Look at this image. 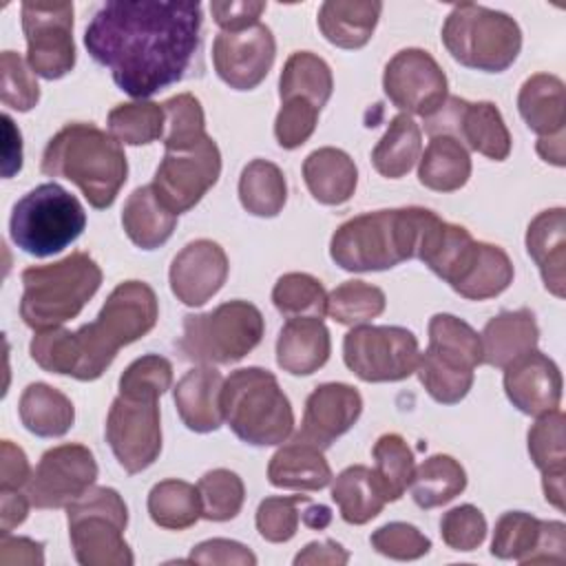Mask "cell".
<instances>
[{"label":"cell","mask_w":566,"mask_h":566,"mask_svg":"<svg viewBox=\"0 0 566 566\" xmlns=\"http://www.w3.org/2000/svg\"><path fill=\"white\" fill-rule=\"evenodd\" d=\"M478 365H482L480 334L453 314H433L429 347L416 367L424 391L440 405H455L469 394Z\"/></svg>","instance_id":"cell-8"},{"label":"cell","mask_w":566,"mask_h":566,"mask_svg":"<svg viewBox=\"0 0 566 566\" xmlns=\"http://www.w3.org/2000/svg\"><path fill=\"white\" fill-rule=\"evenodd\" d=\"M380 11L378 0H327L318 9V29L338 49H360L371 40Z\"/></svg>","instance_id":"cell-30"},{"label":"cell","mask_w":566,"mask_h":566,"mask_svg":"<svg viewBox=\"0 0 566 566\" xmlns=\"http://www.w3.org/2000/svg\"><path fill=\"white\" fill-rule=\"evenodd\" d=\"M303 179L318 203L340 206L352 199L358 184V170L345 150L323 146L305 157Z\"/></svg>","instance_id":"cell-28"},{"label":"cell","mask_w":566,"mask_h":566,"mask_svg":"<svg viewBox=\"0 0 566 566\" xmlns=\"http://www.w3.org/2000/svg\"><path fill=\"white\" fill-rule=\"evenodd\" d=\"M469 177V150L451 135H431L418 159V181L436 192H453L460 190Z\"/></svg>","instance_id":"cell-33"},{"label":"cell","mask_w":566,"mask_h":566,"mask_svg":"<svg viewBox=\"0 0 566 566\" xmlns=\"http://www.w3.org/2000/svg\"><path fill=\"white\" fill-rule=\"evenodd\" d=\"M382 91L394 106L422 119L436 115L449 97L447 75L424 49H402L385 66Z\"/></svg>","instance_id":"cell-16"},{"label":"cell","mask_w":566,"mask_h":566,"mask_svg":"<svg viewBox=\"0 0 566 566\" xmlns=\"http://www.w3.org/2000/svg\"><path fill=\"white\" fill-rule=\"evenodd\" d=\"M71 548L82 566H130L135 562L124 539L128 509L111 486H91L66 506Z\"/></svg>","instance_id":"cell-11"},{"label":"cell","mask_w":566,"mask_h":566,"mask_svg":"<svg viewBox=\"0 0 566 566\" xmlns=\"http://www.w3.org/2000/svg\"><path fill=\"white\" fill-rule=\"evenodd\" d=\"M349 562V553L334 539H323V542H310L296 557L294 566H343Z\"/></svg>","instance_id":"cell-60"},{"label":"cell","mask_w":566,"mask_h":566,"mask_svg":"<svg viewBox=\"0 0 566 566\" xmlns=\"http://www.w3.org/2000/svg\"><path fill=\"white\" fill-rule=\"evenodd\" d=\"M424 212L411 206L347 219L332 234L329 256L347 272H380L416 259Z\"/></svg>","instance_id":"cell-4"},{"label":"cell","mask_w":566,"mask_h":566,"mask_svg":"<svg viewBox=\"0 0 566 566\" xmlns=\"http://www.w3.org/2000/svg\"><path fill=\"white\" fill-rule=\"evenodd\" d=\"M268 480L276 489L290 491H321L334 478L323 455V449L292 440L276 449L268 464Z\"/></svg>","instance_id":"cell-29"},{"label":"cell","mask_w":566,"mask_h":566,"mask_svg":"<svg viewBox=\"0 0 566 566\" xmlns=\"http://www.w3.org/2000/svg\"><path fill=\"white\" fill-rule=\"evenodd\" d=\"M201 495V517L210 522H228L241 513L245 500L243 480L230 469H212L197 482Z\"/></svg>","instance_id":"cell-47"},{"label":"cell","mask_w":566,"mask_h":566,"mask_svg":"<svg viewBox=\"0 0 566 566\" xmlns=\"http://www.w3.org/2000/svg\"><path fill=\"white\" fill-rule=\"evenodd\" d=\"M517 111L526 126L539 137L564 133L566 97L564 82L551 73L531 75L517 95Z\"/></svg>","instance_id":"cell-31"},{"label":"cell","mask_w":566,"mask_h":566,"mask_svg":"<svg viewBox=\"0 0 566 566\" xmlns=\"http://www.w3.org/2000/svg\"><path fill=\"white\" fill-rule=\"evenodd\" d=\"M29 495L20 491H0V535H9L29 515Z\"/></svg>","instance_id":"cell-61"},{"label":"cell","mask_w":566,"mask_h":566,"mask_svg":"<svg viewBox=\"0 0 566 566\" xmlns=\"http://www.w3.org/2000/svg\"><path fill=\"white\" fill-rule=\"evenodd\" d=\"M27 64L44 80H60L75 66L73 2H33L20 7Z\"/></svg>","instance_id":"cell-13"},{"label":"cell","mask_w":566,"mask_h":566,"mask_svg":"<svg viewBox=\"0 0 566 566\" xmlns=\"http://www.w3.org/2000/svg\"><path fill=\"white\" fill-rule=\"evenodd\" d=\"M106 442L126 473L148 469L161 453L159 400L119 394L106 416Z\"/></svg>","instance_id":"cell-15"},{"label":"cell","mask_w":566,"mask_h":566,"mask_svg":"<svg viewBox=\"0 0 566 566\" xmlns=\"http://www.w3.org/2000/svg\"><path fill=\"white\" fill-rule=\"evenodd\" d=\"M265 321L256 305L228 301L203 314L184 316L177 343L184 358L199 365H230L245 358L263 338Z\"/></svg>","instance_id":"cell-10"},{"label":"cell","mask_w":566,"mask_h":566,"mask_svg":"<svg viewBox=\"0 0 566 566\" xmlns=\"http://www.w3.org/2000/svg\"><path fill=\"white\" fill-rule=\"evenodd\" d=\"M166 150H186L206 137V117L201 102L192 93H179L168 97L164 104Z\"/></svg>","instance_id":"cell-48"},{"label":"cell","mask_w":566,"mask_h":566,"mask_svg":"<svg viewBox=\"0 0 566 566\" xmlns=\"http://www.w3.org/2000/svg\"><path fill=\"white\" fill-rule=\"evenodd\" d=\"M442 44L455 62L484 73L506 71L520 55V24L504 11L462 2L442 24Z\"/></svg>","instance_id":"cell-7"},{"label":"cell","mask_w":566,"mask_h":566,"mask_svg":"<svg viewBox=\"0 0 566 566\" xmlns=\"http://www.w3.org/2000/svg\"><path fill=\"white\" fill-rule=\"evenodd\" d=\"M221 407L232 433L252 447L281 444L294 431L292 405L268 369H234L223 380Z\"/></svg>","instance_id":"cell-6"},{"label":"cell","mask_w":566,"mask_h":566,"mask_svg":"<svg viewBox=\"0 0 566 566\" xmlns=\"http://www.w3.org/2000/svg\"><path fill=\"white\" fill-rule=\"evenodd\" d=\"M329 352L332 340L323 318H287L276 338V363L292 376H310L318 371L327 363Z\"/></svg>","instance_id":"cell-26"},{"label":"cell","mask_w":566,"mask_h":566,"mask_svg":"<svg viewBox=\"0 0 566 566\" xmlns=\"http://www.w3.org/2000/svg\"><path fill=\"white\" fill-rule=\"evenodd\" d=\"M287 199L283 170L268 159H252L239 177V201L254 217H276Z\"/></svg>","instance_id":"cell-40"},{"label":"cell","mask_w":566,"mask_h":566,"mask_svg":"<svg viewBox=\"0 0 566 566\" xmlns=\"http://www.w3.org/2000/svg\"><path fill=\"white\" fill-rule=\"evenodd\" d=\"M265 7L261 0H217L210 2V13L221 31H241L256 24Z\"/></svg>","instance_id":"cell-56"},{"label":"cell","mask_w":566,"mask_h":566,"mask_svg":"<svg viewBox=\"0 0 566 566\" xmlns=\"http://www.w3.org/2000/svg\"><path fill=\"white\" fill-rule=\"evenodd\" d=\"M228 256L217 241L197 239L184 245L170 263V290L184 305L208 303L228 279Z\"/></svg>","instance_id":"cell-21"},{"label":"cell","mask_w":566,"mask_h":566,"mask_svg":"<svg viewBox=\"0 0 566 566\" xmlns=\"http://www.w3.org/2000/svg\"><path fill=\"white\" fill-rule=\"evenodd\" d=\"M504 391L517 411L539 418L559 409L562 371L553 358L533 349L504 367Z\"/></svg>","instance_id":"cell-22"},{"label":"cell","mask_w":566,"mask_h":566,"mask_svg":"<svg viewBox=\"0 0 566 566\" xmlns=\"http://www.w3.org/2000/svg\"><path fill=\"white\" fill-rule=\"evenodd\" d=\"M0 73H2V88L0 99L4 106H11L20 113L31 111L40 102V86L31 66L15 53L2 51L0 55Z\"/></svg>","instance_id":"cell-51"},{"label":"cell","mask_w":566,"mask_h":566,"mask_svg":"<svg viewBox=\"0 0 566 566\" xmlns=\"http://www.w3.org/2000/svg\"><path fill=\"white\" fill-rule=\"evenodd\" d=\"M332 500L336 502L340 517L347 524H356V526L374 520L387 504V497L380 489V482L374 469L365 464L347 467L334 478Z\"/></svg>","instance_id":"cell-36"},{"label":"cell","mask_w":566,"mask_h":566,"mask_svg":"<svg viewBox=\"0 0 566 566\" xmlns=\"http://www.w3.org/2000/svg\"><path fill=\"white\" fill-rule=\"evenodd\" d=\"M334 91L329 64L312 51H296L283 64L279 77V97H303L316 108H323Z\"/></svg>","instance_id":"cell-38"},{"label":"cell","mask_w":566,"mask_h":566,"mask_svg":"<svg viewBox=\"0 0 566 566\" xmlns=\"http://www.w3.org/2000/svg\"><path fill=\"white\" fill-rule=\"evenodd\" d=\"M566 562V526L564 522H542L537 548L526 564H557Z\"/></svg>","instance_id":"cell-58"},{"label":"cell","mask_w":566,"mask_h":566,"mask_svg":"<svg viewBox=\"0 0 566 566\" xmlns=\"http://www.w3.org/2000/svg\"><path fill=\"white\" fill-rule=\"evenodd\" d=\"M31 478L27 453L11 440L0 444V491H18Z\"/></svg>","instance_id":"cell-57"},{"label":"cell","mask_w":566,"mask_h":566,"mask_svg":"<svg viewBox=\"0 0 566 566\" xmlns=\"http://www.w3.org/2000/svg\"><path fill=\"white\" fill-rule=\"evenodd\" d=\"M420 126L413 122L411 115L400 113L389 122L385 135L371 150V164L382 177L400 179L413 168V164L420 159Z\"/></svg>","instance_id":"cell-37"},{"label":"cell","mask_w":566,"mask_h":566,"mask_svg":"<svg viewBox=\"0 0 566 566\" xmlns=\"http://www.w3.org/2000/svg\"><path fill=\"white\" fill-rule=\"evenodd\" d=\"M431 135H451L467 150H475L493 161H504L511 153V133L493 102H467L447 97L442 108L424 119Z\"/></svg>","instance_id":"cell-17"},{"label":"cell","mask_w":566,"mask_h":566,"mask_svg":"<svg viewBox=\"0 0 566 566\" xmlns=\"http://www.w3.org/2000/svg\"><path fill=\"white\" fill-rule=\"evenodd\" d=\"M172 387V363L159 354L133 360L119 376V394L159 400Z\"/></svg>","instance_id":"cell-49"},{"label":"cell","mask_w":566,"mask_h":566,"mask_svg":"<svg viewBox=\"0 0 566 566\" xmlns=\"http://www.w3.org/2000/svg\"><path fill=\"white\" fill-rule=\"evenodd\" d=\"M564 139L566 135H553V137H539L537 139V155L555 166H564L566 164V148H564Z\"/></svg>","instance_id":"cell-63"},{"label":"cell","mask_w":566,"mask_h":566,"mask_svg":"<svg viewBox=\"0 0 566 566\" xmlns=\"http://www.w3.org/2000/svg\"><path fill=\"white\" fill-rule=\"evenodd\" d=\"M374 473L380 482V489L387 502H396L402 497L407 486L413 478V453L402 436L398 433H382L374 444Z\"/></svg>","instance_id":"cell-43"},{"label":"cell","mask_w":566,"mask_h":566,"mask_svg":"<svg viewBox=\"0 0 566 566\" xmlns=\"http://www.w3.org/2000/svg\"><path fill=\"white\" fill-rule=\"evenodd\" d=\"M363 413V398L347 382H323L305 400V413L294 440L327 449L347 433Z\"/></svg>","instance_id":"cell-20"},{"label":"cell","mask_w":566,"mask_h":566,"mask_svg":"<svg viewBox=\"0 0 566 566\" xmlns=\"http://www.w3.org/2000/svg\"><path fill=\"white\" fill-rule=\"evenodd\" d=\"M301 520L307 528H314V531H323L325 526H329L332 522V511L325 506V504H310L303 513H301Z\"/></svg>","instance_id":"cell-64"},{"label":"cell","mask_w":566,"mask_h":566,"mask_svg":"<svg viewBox=\"0 0 566 566\" xmlns=\"http://www.w3.org/2000/svg\"><path fill=\"white\" fill-rule=\"evenodd\" d=\"M4 122V177H11L22 168V137L20 130L13 126L9 115H2Z\"/></svg>","instance_id":"cell-62"},{"label":"cell","mask_w":566,"mask_h":566,"mask_svg":"<svg viewBox=\"0 0 566 566\" xmlns=\"http://www.w3.org/2000/svg\"><path fill=\"white\" fill-rule=\"evenodd\" d=\"M221 391L223 376L212 365L186 371L172 389V400L181 422L195 433L217 431L223 422Z\"/></svg>","instance_id":"cell-23"},{"label":"cell","mask_w":566,"mask_h":566,"mask_svg":"<svg viewBox=\"0 0 566 566\" xmlns=\"http://www.w3.org/2000/svg\"><path fill=\"white\" fill-rule=\"evenodd\" d=\"M122 226L126 237L142 250L164 245L177 226V214L170 212L155 195L153 186L135 188L122 210Z\"/></svg>","instance_id":"cell-32"},{"label":"cell","mask_w":566,"mask_h":566,"mask_svg":"<svg viewBox=\"0 0 566 566\" xmlns=\"http://www.w3.org/2000/svg\"><path fill=\"white\" fill-rule=\"evenodd\" d=\"M274 57V35L261 22L241 31H221L212 42L214 71L234 91L256 88L270 73Z\"/></svg>","instance_id":"cell-19"},{"label":"cell","mask_w":566,"mask_h":566,"mask_svg":"<svg viewBox=\"0 0 566 566\" xmlns=\"http://www.w3.org/2000/svg\"><path fill=\"white\" fill-rule=\"evenodd\" d=\"M343 360L365 382H398L418 367V338L398 325H354L343 338Z\"/></svg>","instance_id":"cell-12"},{"label":"cell","mask_w":566,"mask_h":566,"mask_svg":"<svg viewBox=\"0 0 566 566\" xmlns=\"http://www.w3.org/2000/svg\"><path fill=\"white\" fill-rule=\"evenodd\" d=\"M159 318L155 290L144 281L119 283L102 305L97 318L73 332L75 369L71 378L97 380L117 352L146 336Z\"/></svg>","instance_id":"cell-3"},{"label":"cell","mask_w":566,"mask_h":566,"mask_svg":"<svg viewBox=\"0 0 566 566\" xmlns=\"http://www.w3.org/2000/svg\"><path fill=\"white\" fill-rule=\"evenodd\" d=\"M513 283V263L509 254L493 243L478 241L464 272L451 290L469 301H486L502 294Z\"/></svg>","instance_id":"cell-34"},{"label":"cell","mask_w":566,"mask_h":566,"mask_svg":"<svg viewBox=\"0 0 566 566\" xmlns=\"http://www.w3.org/2000/svg\"><path fill=\"white\" fill-rule=\"evenodd\" d=\"M385 292L365 281H345L327 294V314L340 325H365L385 312Z\"/></svg>","instance_id":"cell-45"},{"label":"cell","mask_w":566,"mask_h":566,"mask_svg":"<svg viewBox=\"0 0 566 566\" xmlns=\"http://www.w3.org/2000/svg\"><path fill=\"white\" fill-rule=\"evenodd\" d=\"M108 135L128 146H144L164 137L166 113L164 106L150 99H135L117 104L108 113Z\"/></svg>","instance_id":"cell-42"},{"label":"cell","mask_w":566,"mask_h":566,"mask_svg":"<svg viewBox=\"0 0 566 566\" xmlns=\"http://www.w3.org/2000/svg\"><path fill=\"white\" fill-rule=\"evenodd\" d=\"M542 535V520L524 511H506L495 522L491 555L497 559H515L526 564L537 548Z\"/></svg>","instance_id":"cell-46"},{"label":"cell","mask_w":566,"mask_h":566,"mask_svg":"<svg viewBox=\"0 0 566 566\" xmlns=\"http://www.w3.org/2000/svg\"><path fill=\"white\" fill-rule=\"evenodd\" d=\"M97 478V462L84 444H60L42 453L27 482V495L35 509H62L84 495Z\"/></svg>","instance_id":"cell-18"},{"label":"cell","mask_w":566,"mask_h":566,"mask_svg":"<svg viewBox=\"0 0 566 566\" xmlns=\"http://www.w3.org/2000/svg\"><path fill=\"white\" fill-rule=\"evenodd\" d=\"M186 562H195V564H234V566H254L256 564V555L243 546L241 542L234 539H223V537H214V539H206L201 544H197Z\"/></svg>","instance_id":"cell-55"},{"label":"cell","mask_w":566,"mask_h":566,"mask_svg":"<svg viewBox=\"0 0 566 566\" xmlns=\"http://www.w3.org/2000/svg\"><path fill=\"white\" fill-rule=\"evenodd\" d=\"M526 252L539 268L546 290L564 298L566 292V210H542L526 228Z\"/></svg>","instance_id":"cell-24"},{"label":"cell","mask_w":566,"mask_h":566,"mask_svg":"<svg viewBox=\"0 0 566 566\" xmlns=\"http://www.w3.org/2000/svg\"><path fill=\"white\" fill-rule=\"evenodd\" d=\"M564 411L555 409L537 418L528 429V455L542 473V489L548 504L564 511V475H566V442Z\"/></svg>","instance_id":"cell-25"},{"label":"cell","mask_w":566,"mask_h":566,"mask_svg":"<svg viewBox=\"0 0 566 566\" xmlns=\"http://www.w3.org/2000/svg\"><path fill=\"white\" fill-rule=\"evenodd\" d=\"M272 303L287 318H323L327 314V292L323 283L305 272L283 274L272 287Z\"/></svg>","instance_id":"cell-44"},{"label":"cell","mask_w":566,"mask_h":566,"mask_svg":"<svg viewBox=\"0 0 566 566\" xmlns=\"http://www.w3.org/2000/svg\"><path fill=\"white\" fill-rule=\"evenodd\" d=\"M321 108H316L312 102L303 97H290L281 102V108L274 119V137L281 148L294 150L303 146L318 122Z\"/></svg>","instance_id":"cell-52"},{"label":"cell","mask_w":566,"mask_h":566,"mask_svg":"<svg viewBox=\"0 0 566 566\" xmlns=\"http://www.w3.org/2000/svg\"><path fill=\"white\" fill-rule=\"evenodd\" d=\"M371 548L385 557L409 562L429 553L431 539L422 535L413 524L407 522H389L376 528L369 537Z\"/></svg>","instance_id":"cell-54"},{"label":"cell","mask_w":566,"mask_h":566,"mask_svg":"<svg viewBox=\"0 0 566 566\" xmlns=\"http://www.w3.org/2000/svg\"><path fill=\"white\" fill-rule=\"evenodd\" d=\"M86 228V212L75 195L55 181L40 184L15 201L9 219L11 241L44 259L69 248Z\"/></svg>","instance_id":"cell-9"},{"label":"cell","mask_w":566,"mask_h":566,"mask_svg":"<svg viewBox=\"0 0 566 566\" xmlns=\"http://www.w3.org/2000/svg\"><path fill=\"white\" fill-rule=\"evenodd\" d=\"M20 316L31 329H51L75 318L102 285V270L86 252L22 270Z\"/></svg>","instance_id":"cell-5"},{"label":"cell","mask_w":566,"mask_h":566,"mask_svg":"<svg viewBox=\"0 0 566 566\" xmlns=\"http://www.w3.org/2000/svg\"><path fill=\"white\" fill-rule=\"evenodd\" d=\"M219 175L221 153L217 142L206 135L192 148L166 150L150 186L157 199L179 217L201 201V197L217 184Z\"/></svg>","instance_id":"cell-14"},{"label":"cell","mask_w":566,"mask_h":566,"mask_svg":"<svg viewBox=\"0 0 566 566\" xmlns=\"http://www.w3.org/2000/svg\"><path fill=\"white\" fill-rule=\"evenodd\" d=\"M467 486V471L464 467L447 455L436 453L427 458L422 464L413 469L411 478V497L420 509H436L451 502L460 495Z\"/></svg>","instance_id":"cell-39"},{"label":"cell","mask_w":566,"mask_h":566,"mask_svg":"<svg viewBox=\"0 0 566 566\" xmlns=\"http://www.w3.org/2000/svg\"><path fill=\"white\" fill-rule=\"evenodd\" d=\"M0 564H27V566H42L44 564V544L31 537H0Z\"/></svg>","instance_id":"cell-59"},{"label":"cell","mask_w":566,"mask_h":566,"mask_svg":"<svg viewBox=\"0 0 566 566\" xmlns=\"http://www.w3.org/2000/svg\"><path fill=\"white\" fill-rule=\"evenodd\" d=\"M201 22L199 2H104L84 31V46L111 69L126 95L146 99L186 75L199 49Z\"/></svg>","instance_id":"cell-1"},{"label":"cell","mask_w":566,"mask_h":566,"mask_svg":"<svg viewBox=\"0 0 566 566\" xmlns=\"http://www.w3.org/2000/svg\"><path fill=\"white\" fill-rule=\"evenodd\" d=\"M310 504L307 495H270L256 509V531L265 542L283 544L296 535L298 506Z\"/></svg>","instance_id":"cell-50"},{"label":"cell","mask_w":566,"mask_h":566,"mask_svg":"<svg viewBox=\"0 0 566 566\" xmlns=\"http://www.w3.org/2000/svg\"><path fill=\"white\" fill-rule=\"evenodd\" d=\"M482 363L504 369L520 356L537 349L539 327L528 307L500 312L489 318L482 334Z\"/></svg>","instance_id":"cell-27"},{"label":"cell","mask_w":566,"mask_h":566,"mask_svg":"<svg viewBox=\"0 0 566 566\" xmlns=\"http://www.w3.org/2000/svg\"><path fill=\"white\" fill-rule=\"evenodd\" d=\"M42 172L73 181L86 201L97 208H111L126 184L128 161L119 142L95 124H66L46 144L42 153Z\"/></svg>","instance_id":"cell-2"},{"label":"cell","mask_w":566,"mask_h":566,"mask_svg":"<svg viewBox=\"0 0 566 566\" xmlns=\"http://www.w3.org/2000/svg\"><path fill=\"white\" fill-rule=\"evenodd\" d=\"M150 520L168 531H186L201 517L199 489L184 480H161L148 493Z\"/></svg>","instance_id":"cell-41"},{"label":"cell","mask_w":566,"mask_h":566,"mask_svg":"<svg viewBox=\"0 0 566 566\" xmlns=\"http://www.w3.org/2000/svg\"><path fill=\"white\" fill-rule=\"evenodd\" d=\"M18 413L27 431L40 438H60L75 422V409L69 396L46 382H31L20 396Z\"/></svg>","instance_id":"cell-35"},{"label":"cell","mask_w":566,"mask_h":566,"mask_svg":"<svg viewBox=\"0 0 566 566\" xmlns=\"http://www.w3.org/2000/svg\"><path fill=\"white\" fill-rule=\"evenodd\" d=\"M440 535L442 542L453 551H475L486 537L484 513L473 504H460L442 515Z\"/></svg>","instance_id":"cell-53"}]
</instances>
